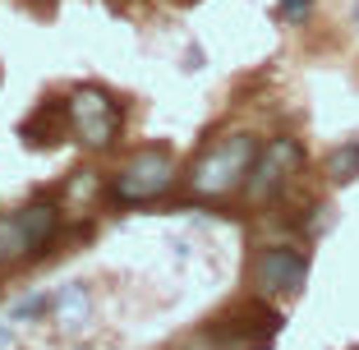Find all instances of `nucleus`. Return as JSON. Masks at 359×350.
Here are the masks:
<instances>
[{
	"label": "nucleus",
	"mask_w": 359,
	"mask_h": 350,
	"mask_svg": "<svg viewBox=\"0 0 359 350\" xmlns=\"http://www.w3.org/2000/svg\"><path fill=\"white\" fill-rule=\"evenodd\" d=\"M258 152H263V148H258L254 134L217 138V143L194 161V170H189L194 194H198V198H226V194H235L240 184H249V170H254Z\"/></svg>",
	"instance_id": "nucleus-1"
},
{
	"label": "nucleus",
	"mask_w": 359,
	"mask_h": 350,
	"mask_svg": "<svg viewBox=\"0 0 359 350\" xmlns=\"http://www.w3.org/2000/svg\"><path fill=\"white\" fill-rule=\"evenodd\" d=\"M55 226H60V213H55L51 203H28L19 213L0 217V267L37 258L51 244Z\"/></svg>",
	"instance_id": "nucleus-2"
},
{
	"label": "nucleus",
	"mask_w": 359,
	"mask_h": 350,
	"mask_svg": "<svg viewBox=\"0 0 359 350\" xmlns=\"http://www.w3.org/2000/svg\"><path fill=\"white\" fill-rule=\"evenodd\" d=\"M175 184V157L170 148H138L116 170V198L120 203H152Z\"/></svg>",
	"instance_id": "nucleus-3"
},
{
	"label": "nucleus",
	"mask_w": 359,
	"mask_h": 350,
	"mask_svg": "<svg viewBox=\"0 0 359 350\" xmlns=\"http://www.w3.org/2000/svg\"><path fill=\"white\" fill-rule=\"evenodd\" d=\"M65 116H69L74 138L88 143V148H111L120 134V107L102 88H74L69 102H65Z\"/></svg>",
	"instance_id": "nucleus-4"
},
{
	"label": "nucleus",
	"mask_w": 359,
	"mask_h": 350,
	"mask_svg": "<svg viewBox=\"0 0 359 350\" xmlns=\"http://www.w3.org/2000/svg\"><path fill=\"white\" fill-rule=\"evenodd\" d=\"M299 166H304V148H299L295 138H272V143L258 152L244 189H249L254 203H267V198H276V194L285 189V180H290Z\"/></svg>",
	"instance_id": "nucleus-5"
},
{
	"label": "nucleus",
	"mask_w": 359,
	"mask_h": 350,
	"mask_svg": "<svg viewBox=\"0 0 359 350\" xmlns=\"http://www.w3.org/2000/svg\"><path fill=\"white\" fill-rule=\"evenodd\" d=\"M254 281L263 295H295L309 281V258L299 249H285V244H272L254 258Z\"/></svg>",
	"instance_id": "nucleus-6"
},
{
	"label": "nucleus",
	"mask_w": 359,
	"mask_h": 350,
	"mask_svg": "<svg viewBox=\"0 0 359 350\" xmlns=\"http://www.w3.org/2000/svg\"><path fill=\"white\" fill-rule=\"evenodd\" d=\"M51 314H55V323H60L65 332H74L79 323L88 318V286H83V281L65 286L60 295H55V309H51Z\"/></svg>",
	"instance_id": "nucleus-7"
},
{
	"label": "nucleus",
	"mask_w": 359,
	"mask_h": 350,
	"mask_svg": "<svg viewBox=\"0 0 359 350\" xmlns=\"http://www.w3.org/2000/svg\"><path fill=\"white\" fill-rule=\"evenodd\" d=\"M355 175H359V138H350V143H341V148L327 152V180L350 184Z\"/></svg>",
	"instance_id": "nucleus-8"
},
{
	"label": "nucleus",
	"mask_w": 359,
	"mask_h": 350,
	"mask_svg": "<svg viewBox=\"0 0 359 350\" xmlns=\"http://www.w3.org/2000/svg\"><path fill=\"white\" fill-rule=\"evenodd\" d=\"M55 309V295H46V290H37V295H19L10 304V323H28V318H46Z\"/></svg>",
	"instance_id": "nucleus-9"
},
{
	"label": "nucleus",
	"mask_w": 359,
	"mask_h": 350,
	"mask_svg": "<svg viewBox=\"0 0 359 350\" xmlns=\"http://www.w3.org/2000/svg\"><path fill=\"white\" fill-rule=\"evenodd\" d=\"M309 10H313V0H281V5H276V14H281L285 23H304Z\"/></svg>",
	"instance_id": "nucleus-10"
},
{
	"label": "nucleus",
	"mask_w": 359,
	"mask_h": 350,
	"mask_svg": "<svg viewBox=\"0 0 359 350\" xmlns=\"http://www.w3.org/2000/svg\"><path fill=\"white\" fill-rule=\"evenodd\" d=\"M14 337H10V323H0V350H10Z\"/></svg>",
	"instance_id": "nucleus-11"
}]
</instances>
